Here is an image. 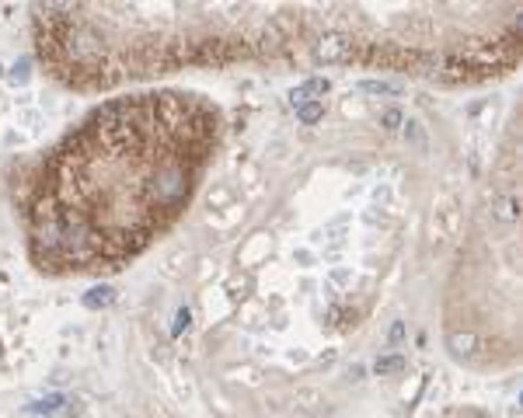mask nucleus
<instances>
[{
    "mask_svg": "<svg viewBox=\"0 0 523 418\" xmlns=\"http://www.w3.org/2000/svg\"><path fill=\"white\" fill-rule=\"evenodd\" d=\"M446 345H450L453 356H474L478 352V335L474 331H450Z\"/></svg>",
    "mask_w": 523,
    "mask_h": 418,
    "instance_id": "obj_5",
    "label": "nucleus"
},
{
    "mask_svg": "<svg viewBox=\"0 0 523 418\" xmlns=\"http://www.w3.org/2000/svg\"><path fill=\"white\" fill-rule=\"evenodd\" d=\"M401 126H405V140L412 143V150L426 153V129H422V122H419V119H408V122H401Z\"/></svg>",
    "mask_w": 523,
    "mask_h": 418,
    "instance_id": "obj_7",
    "label": "nucleus"
},
{
    "mask_svg": "<svg viewBox=\"0 0 523 418\" xmlns=\"http://www.w3.org/2000/svg\"><path fill=\"white\" fill-rule=\"evenodd\" d=\"M492 220H495V224H513V220H520V199H516V195L499 199V202L492 206Z\"/></svg>",
    "mask_w": 523,
    "mask_h": 418,
    "instance_id": "obj_6",
    "label": "nucleus"
},
{
    "mask_svg": "<svg viewBox=\"0 0 523 418\" xmlns=\"http://www.w3.org/2000/svg\"><path fill=\"white\" fill-rule=\"evenodd\" d=\"M405 369V359L401 356H380L377 362H373V373L377 376H391V373H401Z\"/></svg>",
    "mask_w": 523,
    "mask_h": 418,
    "instance_id": "obj_9",
    "label": "nucleus"
},
{
    "mask_svg": "<svg viewBox=\"0 0 523 418\" xmlns=\"http://www.w3.org/2000/svg\"><path fill=\"white\" fill-rule=\"evenodd\" d=\"M360 91L363 94H398V84H391V81H360Z\"/></svg>",
    "mask_w": 523,
    "mask_h": 418,
    "instance_id": "obj_10",
    "label": "nucleus"
},
{
    "mask_svg": "<svg viewBox=\"0 0 523 418\" xmlns=\"http://www.w3.org/2000/svg\"><path fill=\"white\" fill-rule=\"evenodd\" d=\"M328 87H332L328 77H311V81H304L300 87H293L290 98H293V105L300 108V105H307V101H321V98L328 94Z\"/></svg>",
    "mask_w": 523,
    "mask_h": 418,
    "instance_id": "obj_3",
    "label": "nucleus"
},
{
    "mask_svg": "<svg viewBox=\"0 0 523 418\" xmlns=\"http://www.w3.org/2000/svg\"><path fill=\"white\" fill-rule=\"evenodd\" d=\"M29 67H32V60H18L15 70H11V81H15V84H25V81H29Z\"/></svg>",
    "mask_w": 523,
    "mask_h": 418,
    "instance_id": "obj_13",
    "label": "nucleus"
},
{
    "mask_svg": "<svg viewBox=\"0 0 523 418\" xmlns=\"http://www.w3.org/2000/svg\"><path fill=\"white\" fill-rule=\"evenodd\" d=\"M112 303H115V286H108V283L91 286V290L84 293V307H88V310H105V307H112Z\"/></svg>",
    "mask_w": 523,
    "mask_h": 418,
    "instance_id": "obj_4",
    "label": "nucleus"
},
{
    "mask_svg": "<svg viewBox=\"0 0 523 418\" xmlns=\"http://www.w3.org/2000/svg\"><path fill=\"white\" fill-rule=\"evenodd\" d=\"M188 324H192V310H188V307H182V310L175 314V324H171V335L178 338L182 331H188Z\"/></svg>",
    "mask_w": 523,
    "mask_h": 418,
    "instance_id": "obj_12",
    "label": "nucleus"
},
{
    "mask_svg": "<svg viewBox=\"0 0 523 418\" xmlns=\"http://www.w3.org/2000/svg\"><path fill=\"white\" fill-rule=\"evenodd\" d=\"M0 352H4V349H0Z\"/></svg>",
    "mask_w": 523,
    "mask_h": 418,
    "instance_id": "obj_15",
    "label": "nucleus"
},
{
    "mask_svg": "<svg viewBox=\"0 0 523 418\" xmlns=\"http://www.w3.org/2000/svg\"><path fill=\"white\" fill-rule=\"evenodd\" d=\"M32 411L49 415V418H67V415L77 411V401H74L70 394H46V397H39V401L32 404Z\"/></svg>",
    "mask_w": 523,
    "mask_h": 418,
    "instance_id": "obj_1",
    "label": "nucleus"
},
{
    "mask_svg": "<svg viewBox=\"0 0 523 418\" xmlns=\"http://www.w3.org/2000/svg\"><path fill=\"white\" fill-rule=\"evenodd\" d=\"M297 119H300L304 126L321 122V119H325V101H307V105H300V108H297Z\"/></svg>",
    "mask_w": 523,
    "mask_h": 418,
    "instance_id": "obj_8",
    "label": "nucleus"
},
{
    "mask_svg": "<svg viewBox=\"0 0 523 418\" xmlns=\"http://www.w3.org/2000/svg\"><path fill=\"white\" fill-rule=\"evenodd\" d=\"M401 335H405V324H401V321H398V324H394V328H391V342H401Z\"/></svg>",
    "mask_w": 523,
    "mask_h": 418,
    "instance_id": "obj_14",
    "label": "nucleus"
},
{
    "mask_svg": "<svg viewBox=\"0 0 523 418\" xmlns=\"http://www.w3.org/2000/svg\"><path fill=\"white\" fill-rule=\"evenodd\" d=\"M349 49H353V42H349L346 35H325L314 53H318V60H325V63H339V60L349 56Z\"/></svg>",
    "mask_w": 523,
    "mask_h": 418,
    "instance_id": "obj_2",
    "label": "nucleus"
},
{
    "mask_svg": "<svg viewBox=\"0 0 523 418\" xmlns=\"http://www.w3.org/2000/svg\"><path fill=\"white\" fill-rule=\"evenodd\" d=\"M401 122H405V115H401L398 108H387V112L380 115V126H384L387 133H394V129H401Z\"/></svg>",
    "mask_w": 523,
    "mask_h": 418,
    "instance_id": "obj_11",
    "label": "nucleus"
}]
</instances>
